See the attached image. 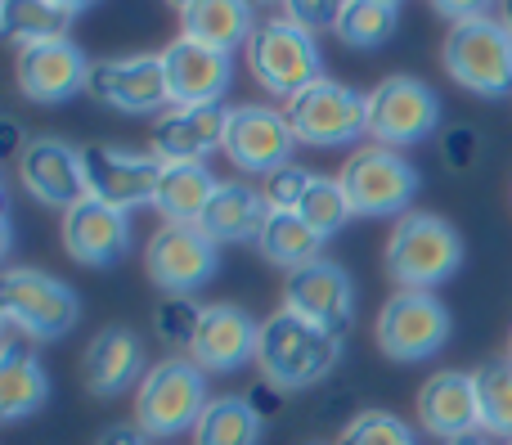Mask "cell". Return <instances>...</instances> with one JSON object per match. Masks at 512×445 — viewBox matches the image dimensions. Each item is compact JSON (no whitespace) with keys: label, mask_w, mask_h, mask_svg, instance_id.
Here are the masks:
<instances>
[{"label":"cell","mask_w":512,"mask_h":445,"mask_svg":"<svg viewBox=\"0 0 512 445\" xmlns=\"http://www.w3.org/2000/svg\"><path fill=\"white\" fill-rule=\"evenodd\" d=\"M265 212H270V203H265V194L256 185H248V180H221L207 212L198 216V225H203V234L216 248L221 243H248L261 234Z\"/></svg>","instance_id":"cell-25"},{"label":"cell","mask_w":512,"mask_h":445,"mask_svg":"<svg viewBox=\"0 0 512 445\" xmlns=\"http://www.w3.org/2000/svg\"><path fill=\"white\" fill-rule=\"evenodd\" d=\"M86 162V194L108 207H135L153 203L162 176V158L153 149H122V144H86L81 149Z\"/></svg>","instance_id":"cell-12"},{"label":"cell","mask_w":512,"mask_h":445,"mask_svg":"<svg viewBox=\"0 0 512 445\" xmlns=\"http://www.w3.org/2000/svg\"><path fill=\"white\" fill-rule=\"evenodd\" d=\"M472 383H477L481 432L512 441V360H486L472 369Z\"/></svg>","instance_id":"cell-31"},{"label":"cell","mask_w":512,"mask_h":445,"mask_svg":"<svg viewBox=\"0 0 512 445\" xmlns=\"http://www.w3.org/2000/svg\"><path fill=\"white\" fill-rule=\"evenodd\" d=\"M463 266V239L445 216L432 212H405L387 239V275L396 288H418L432 293L445 279H454Z\"/></svg>","instance_id":"cell-2"},{"label":"cell","mask_w":512,"mask_h":445,"mask_svg":"<svg viewBox=\"0 0 512 445\" xmlns=\"http://www.w3.org/2000/svg\"><path fill=\"white\" fill-rule=\"evenodd\" d=\"M297 216L319 234V239H333L355 212H351V198H346L342 180L337 176H310L306 194H301V203H297Z\"/></svg>","instance_id":"cell-32"},{"label":"cell","mask_w":512,"mask_h":445,"mask_svg":"<svg viewBox=\"0 0 512 445\" xmlns=\"http://www.w3.org/2000/svg\"><path fill=\"white\" fill-rule=\"evenodd\" d=\"M297 135H292L283 108L265 104H239L230 108V126H225V158L243 176H274L292 162Z\"/></svg>","instance_id":"cell-13"},{"label":"cell","mask_w":512,"mask_h":445,"mask_svg":"<svg viewBox=\"0 0 512 445\" xmlns=\"http://www.w3.org/2000/svg\"><path fill=\"white\" fill-rule=\"evenodd\" d=\"M477 131H472V126H454L450 135H445V158H450V167H472V162H477Z\"/></svg>","instance_id":"cell-38"},{"label":"cell","mask_w":512,"mask_h":445,"mask_svg":"<svg viewBox=\"0 0 512 445\" xmlns=\"http://www.w3.org/2000/svg\"><path fill=\"white\" fill-rule=\"evenodd\" d=\"M508 360H512V333H508Z\"/></svg>","instance_id":"cell-45"},{"label":"cell","mask_w":512,"mask_h":445,"mask_svg":"<svg viewBox=\"0 0 512 445\" xmlns=\"http://www.w3.org/2000/svg\"><path fill=\"white\" fill-rule=\"evenodd\" d=\"M252 5H270V0H252Z\"/></svg>","instance_id":"cell-46"},{"label":"cell","mask_w":512,"mask_h":445,"mask_svg":"<svg viewBox=\"0 0 512 445\" xmlns=\"http://www.w3.org/2000/svg\"><path fill=\"white\" fill-rule=\"evenodd\" d=\"M418 423H423V432H432V437H441V441L481 432L477 383H472V374L441 369V374L427 378V383L418 387Z\"/></svg>","instance_id":"cell-22"},{"label":"cell","mask_w":512,"mask_h":445,"mask_svg":"<svg viewBox=\"0 0 512 445\" xmlns=\"http://www.w3.org/2000/svg\"><path fill=\"white\" fill-rule=\"evenodd\" d=\"M256 347H261V320H252L234 302H212L203 306L198 333L189 342V360L203 374H234L248 360H256Z\"/></svg>","instance_id":"cell-17"},{"label":"cell","mask_w":512,"mask_h":445,"mask_svg":"<svg viewBox=\"0 0 512 445\" xmlns=\"http://www.w3.org/2000/svg\"><path fill=\"white\" fill-rule=\"evenodd\" d=\"M252 9H256L252 0H198L194 9L180 14V36H189L198 45H212L221 54H234L256 32Z\"/></svg>","instance_id":"cell-26"},{"label":"cell","mask_w":512,"mask_h":445,"mask_svg":"<svg viewBox=\"0 0 512 445\" xmlns=\"http://www.w3.org/2000/svg\"><path fill=\"white\" fill-rule=\"evenodd\" d=\"M490 5H499V0H432V9L450 18V27L468 23V18H490Z\"/></svg>","instance_id":"cell-39"},{"label":"cell","mask_w":512,"mask_h":445,"mask_svg":"<svg viewBox=\"0 0 512 445\" xmlns=\"http://www.w3.org/2000/svg\"><path fill=\"white\" fill-rule=\"evenodd\" d=\"M283 311L301 315L306 324L333 333V338H346L355 320V284L346 275V266L319 257L310 266L292 270L288 284H283Z\"/></svg>","instance_id":"cell-14"},{"label":"cell","mask_w":512,"mask_h":445,"mask_svg":"<svg viewBox=\"0 0 512 445\" xmlns=\"http://www.w3.org/2000/svg\"><path fill=\"white\" fill-rule=\"evenodd\" d=\"M198 320H203V306H194V297H167V302L158 306V315H153L158 338L167 342V347H185V351L198 333Z\"/></svg>","instance_id":"cell-35"},{"label":"cell","mask_w":512,"mask_h":445,"mask_svg":"<svg viewBox=\"0 0 512 445\" xmlns=\"http://www.w3.org/2000/svg\"><path fill=\"white\" fill-rule=\"evenodd\" d=\"M441 63L463 90L481 99H504L512 90V32L499 18L454 23L441 41Z\"/></svg>","instance_id":"cell-6"},{"label":"cell","mask_w":512,"mask_h":445,"mask_svg":"<svg viewBox=\"0 0 512 445\" xmlns=\"http://www.w3.org/2000/svg\"><path fill=\"white\" fill-rule=\"evenodd\" d=\"M499 23L512 32V0H499Z\"/></svg>","instance_id":"cell-43"},{"label":"cell","mask_w":512,"mask_h":445,"mask_svg":"<svg viewBox=\"0 0 512 445\" xmlns=\"http://www.w3.org/2000/svg\"><path fill=\"white\" fill-rule=\"evenodd\" d=\"M162 72H167L171 104H221L234 81L230 54L212 50V45H198L189 36H176L162 50Z\"/></svg>","instance_id":"cell-21"},{"label":"cell","mask_w":512,"mask_h":445,"mask_svg":"<svg viewBox=\"0 0 512 445\" xmlns=\"http://www.w3.org/2000/svg\"><path fill=\"white\" fill-rule=\"evenodd\" d=\"M167 5H171V9H176V14H185V9H194V5H198V0H167Z\"/></svg>","instance_id":"cell-44"},{"label":"cell","mask_w":512,"mask_h":445,"mask_svg":"<svg viewBox=\"0 0 512 445\" xmlns=\"http://www.w3.org/2000/svg\"><path fill=\"white\" fill-rule=\"evenodd\" d=\"M50 401V378H45L36 351L27 347L23 333L5 329V351H0V419L18 423L36 414Z\"/></svg>","instance_id":"cell-24"},{"label":"cell","mask_w":512,"mask_h":445,"mask_svg":"<svg viewBox=\"0 0 512 445\" xmlns=\"http://www.w3.org/2000/svg\"><path fill=\"white\" fill-rule=\"evenodd\" d=\"M297 144H315V149H333V144H351L369 135V95L342 86L333 77H319L301 95L283 104Z\"/></svg>","instance_id":"cell-8"},{"label":"cell","mask_w":512,"mask_h":445,"mask_svg":"<svg viewBox=\"0 0 512 445\" xmlns=\"http://www.w3.org/2000/svg\"><path fill=\"white\" fill-rule=\"evenodd\" d=\"M144 369V347L131 329L113 324V329H99L90 338L86 356H81V378L95 396H122L126 387H140Z\"/></svg>","instance_id":"cell-23"},{"label":"cell","mask_w":512,"mask_h":445,"mask_svg":"<svg viewBox=\"0 0 512 445\" xmlns=\"http://www.w3.org/2000/svg\"><path fill=\"white\" fill-rule=\"evenodd\" d=\"M279 5H283V18H292L306 32H324V27L337 32V18H342V9L351 0H279Z\"/></svg>","instance_id":"cell-37"},{"label":"cell","mask_w":512,"mask_h":445,"mask_svg":"<svg viewBox=\"0 0 512 445\" xmlns=\"http://www.w3.org/2000/svg\"><path fill=\"white\" fill-rule=\"evenodd\" d=\"M212 405L207 396V374L189 356H167L140 378L135 387V423L149 437H180L194 432L203 410Z\"/></svg>","instance_id":"cell-3"},{"label":"cell","mask_w":512,"mask_h":445,"mask_svg":"<svg viewBox=\"0 0 512 445\" xmlns=\"http://www.w3.org/2000/svg\"><path fill=\"white\" fill-rule=\"evenodd\" d=\"M18 180L23 189L45 207H59L68 212L72 203L86 198V162H81V149H72L68 140H27L18 149Z\"/></svg>","instance_id":"cell-18"},{"label":"cell","mask_w":512,"mask_h":445,"mask_svg":"<svg viewBox=\"0 0 512 445\" xmlns=\"http://www.w3.org/2000/svg\"><path fill=\"white\" fill-rule=\"evenodd\" d=\"M310 176H315V171H306V167H297V162H288L283 171L265 176V189H261L265 203H270V207H283V212H297V203H301V194H306Z\"/></svg>","instance_id":"cell-36"},{"label":"cell","mask_w":512,"mask_h":445,"mask_svg":"<svg viewBox=\"0 0 512 445\" xmlns=\"http://www.w3.org/2000/svg\"><path fill=\"white\" fill-rule=\"evenodd\" d=\"M445 445H490V437H486V432H468V437H454Z\"/></svg>","instance_id":"cell-42"},{"label":"cell","mask_w":512,"mask_h":445,"mask_svg":"<svg viewBox=\"0 0 512 445\" xmlns=\"http://www.w3.org/2000/svg\"><path fill=\"white\" fill-rule=\"evenodd\" d=\"M355 216H405L418 194V171L400 149L387 144H364L337 171Z\"/></svg>","instance_id":"cell-7"},{"label":"cell","mask_w":512,"mask_h":445,"mask_svg":"<svg viewBox=\"0 0 512 445\" xmlns=\"http://www.w3.org/2000/svg\"><path fill=\"white\" fill-rule=\"evenodd\" d=\"M441 126V99L427 81L418 77H382L369 90V140L400 149V144H418Z\"/></svg>","instance_id":"cell-11"},{"label":"cell","mask_w":512,"mask_h":445,"mask_svg":"<svg viewBox=\"0 0 512 445\" xmlns=\"http://www.w3.org/2000/svg\"><path fill=\"white\" fill-rule=\"evenodd\" d=\"M396 18H400V5H387V0H351L342 9V18H337V36L351 50H378L396 32Z\"/></svg>","instance_id":"cell-33"},{"label":"cell","mask_w":512,"mask_h":445,"mask_svg":"<svg viewBox=\"0 0 512 445\" xmlns=\"http://www.w3.org/2000/svg\"><path fill=\"white\" fill-rule=\"evenodd\" d=\"M225 126H230L225 104H171L167 113L153 117L149 149L162 162H207L216 149L225 153Z\"/></svg>","instance_id":"cell-19"},{"label":"cell","mask_w":512,"mask_h":445,"mask_svg":"<svg viewBox=\"0 0 512 445\" xmlns=\"http://www.w3.org/2000/svg\"><path fill=\"white\" fill-rule=\"evenodd\" d=\"M95 445H149V432H144L140 423H117V428L99 432Z\"/></svg>","instance_id":"cell-40"},{"label":"cell","mask_w":512,"mask_h":445,"mask_svg":"<svg viewBox=\"0 0 512 445\" xmlns=\"http://www.w3.org/2000/svg\"><path fill=\"white\" fill-rule=\"evenodd\" d=\"M14 77H18L23 99H32V104H63V99H72L77 90H86L90 59L81 54V45L72 41V36H63V41H45V45L18 50Z\"/></svg>","instance_id":"cell-20"},{"label":"cell","mask_w":512,"mask_h":445,"mask_svg":"<svg viewBox=\"0 0 512 445\" xmlns=\"http://www.w3.org/2000/svg\"><path fill=\"white\" fill-rule=\"evenodd\" d=\"M216 243L194 221H162L144 248V270L167 297H194L216 279Z\"/></svg>","instance_id":"cell-10"},{"label":"cell","mask_w":512,"mask_h":445,"mask_svg":"<svg viewBox=\"0 0 512 445\" xmlns=\"http://www.w3.org/2000/svg\"><path fill=\"white\" fill-rule=\"evenodd\" d=\"M450 311L436 293H418V288H396L378 311V347L387 360L414 365V360H432L436 351L450 342Z\"/></svg>","instance_id":"cell-9"},{"label":"cell","mask_w":512,"mask_h":445,"mask_svg":"<svg viewBox=\"0 0 512 445\" xmlns=\"http://www.w3.org/2000/svg\"><path fill=\"white\" fill-rule=\"evenodd\" d=\"M504 445H512V441H504Z\"/></svg>","instance_id":"cell-48"},{"label":"cell","mask_w":512,"mask_h":445,"mask_svg":"<svg viewBox=\"0 0 512 445\" xmlns=\"http://www.w3.org/2000/svg\"><path fill=\"white\" fill-rule=\"evenodd\" d=\"M0 315L5 329L23 333L27 342H54L77 324V293L59 275L36 266H9L0 279Z\"/></svg>","instance_id":"cell-4"},{"label":"cell","mask_w":512,"mask_h":445,"mask_svg":"<svg viewBox=\"0 0 512 445\" xmlns=\"http://www.w3.org/2000/svg\"><path fill=\"white\" fill-rule=\"evenodd\" d=\"M342 360V338L306 324L292 311H274L270 320H261V347H256V369L270 387L279 392H301L315 387L328 369Z\"/></svg>","instance_id":"cell-1"},{"label":"cell","mask_w":512,"mask_h":445,"mask_svg":"<svg viewBox=\"0 0 512 445\" xmlns=\"http://www.w3.org/2000/svg\"><path fill=\"white\" fill-rule=\"evenodd\" d=\"M63 248H68L72 261H81V266L99 270V266H113V261H122L126 252H131V212H122V207H108L99 203V198H81V203H72L68 212H63Z\"/></svg>","instance_id":"cell-16"},{"label":"cell","mask_w":512,"mask_h":445,"mask_svg":"<svg viewBox=\"0 0 512 445\" xmlns=\"http://www.w3.org/2000/svg\"><path fill=\"white\" fill-rule=\"evenodd\" d=\"M216 185L221 180L207 171V162H162L158 176V194H153V207H158L167 221H194L207 212Z\"/></svg>","instance_id":"cell-27"},{"label":"cell","mask_w":512,"mask_h":445,"mask_svg":"<svg viewBox=\"0 0 512 445\" xmlns=\"http://www.w3.org/2000/svg\"><path fill=\"white\" fill-rule=\"evenodd\" d=\"M86 90L117 113H167L171 108L162 54H117V59L90 63Z\"/></svg>","instance_id":"cell-15"},{"label":"cell","mask_w":512,"mask_h":445,"mask_svg":"<svg viewBox=\"0 0 512 445\" xmlns=\"http://www.w3.org/2000/svg\"><path fill=\"white\" fill-rule=\"evenodd\" d=\"M256 248H261V257L270 261V266L288 270V275L324 257V239H319L297 212H283V207H270V212H265V225H261V234H256Z\"/></svg>","instance_id":"cell-28"},{"label":"cell","mask_w":512,"mask_h":445,"mask_svg":"<svg viewBox=\"0 0 512 445\" xmlns=\"http://www.w3.org/2000/svg\"><path fill=\"white\" fill-rule=\"evenodd\" d=\"M72 27V14H63L54 0H0V32L27 50V45L63 41Z\"/></svg>","instance_id":"cell-30"},{"label":"cell","mask_w":512,"mask_h":445,"mask_svg":"<svg viewBox=\"0 0 512 445\" xmlns=\"http://www.w3.org/2000/svg\"><path fill=\"white\" fill-rule=\"evenodd\" d=\"M54 5H59L63 14H81V9H90L95 0H54Z\"/></svg>","instance_id":"cell-41"},{"label":"cell","mask_w":512,"mask_h":445,"mask_svg":"<svg viewBox=\"0 0 512 445\" xmlns=\"http://www.w3.org/2000/svg\"><path fill=\"white\" fill-rule=\"evenodd\" d=\"M248 68L265 95L288 104L292 95L324 77V54L315 45V32L297 27L292 18H265L248 41Z\"/></svg>","instance_id":"cell-5"},{"label":"cell","mask_w":512,"mask_h":445,"mask_svg":"<svg viewBox=\"0 0 512 445\" xmlns=\"http://www.w3.org/2000/svg\"><path fill=\"white\" fill-rule=\"evenodd\" d=\"M337 445H418L414 428L387 410H364L342 428Z\"/></svg>","instance_id":"cell-34"},{"label":"cell","mask_w":512,"mask_h":445,"mask_svg":"<svg viewBox=\"0 0 512 445\" xmlns=\"http://www.w3.org/2000/svg\"><path fill=\"white\" fill-rule=\"evenodd\" d=\"M194 445H256L261 441V410L248 396H212L203 419L194 423Z\"/></svg>","instance_id":"cell-29"},{"label":"cell","mask_w":512,"mask_h":445,"mask_svg":"<svg viewBox=\"0 0 512 445\" xmlns=\"http://www.w3.org/2000/svg\"><path fill=\"white\" fill-rule=\"evenodd\" d=\"M387 5H400V0H387Z\"/></svg>","instance_id":"cell-47"}]
</instances>
